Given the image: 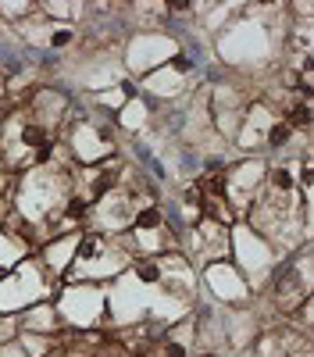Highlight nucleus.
Segmentation results:
<instances>
[{
	"label": "nucleus",
	"mask_w": 314,
	"mask_h": 357,
	"mask_svg": "<svg viewBox=\"0 0 314 357\" xmlns=\"http://www.w3.org/2000/svg\"><path fill=\"white\" fill-rule=\"evenodd\" d=\"M136 225H139V229H157V225H161V211H157V207H146V211H139Z\"/></svg>",
	"instance_id": "nucleus-1"
},
{
	"label": "nucleus",
	"mask_w": 314,
	"mask_h": 357,
	"mask_svg": "<svg viewBox=\"0 0 314 357\" xmlns=\"http://www.w3.org/2000/svg\"><path fill=\"white\" fill-rule=\"evenodd\" d=\"M22 139H25L29 147H36V150H39V147H43V143H47V132H43V129H39V125H29V129L22 132Z\"/></svg>",
	"instance_id": "nucleus-2"
},
{
	"label": "nucleus",
	"mask_w": 314,
	"mask_h": 357,
	"mask_svg": "<svg viewBox=\"0 0 314 357\" xmlns=\"http://www.w3.org/2000/svg\"><path fill=\"white\" fill-rule=\"evenodd\" d=\"M136 271H139V279H143V282H157V279H161V271H157V264H150V261H143Z\"/></svg>",
	"instance_id": "nucleus-3"
},
{
	"label": "nucleus",
	"mask_w": 314,
	"mask_h": 357,
	"mask_svg": "<svg viewBox=\"0 0 314 357\" xmlns=\"http://www.w3.org/2000/svg\"><path fill=\"white\" fill-rule=\"evenodd\" d=\"M271 182H275V189H289V186H293V175H289L286 168H275V172H271Z\"/></svg>",
	"instance_id": "nucleus-4"
},
{
	"label": "nucleus",
	"mask_w": 314,
	"mask_h": 357,
	"mask_svg": "<svg viewBox=\"0 0 314 357\" xmlns=\"http://www.w3.org/2000/svg\"><path fill=\"white\" fill-rule=\"evenodd\" d=\"M289 122H293L296 129H300V125H307V122H310V111H307V107H296V111H293V118H289ZM293 125H289V129H293Z\"/></svg>",
	"instance_id": "nucleus-5"
},
{
	"label": "nucleus",
	"mask_w": 314,
	"mask_h": 357,
	"mask_svg": "<svg viewBox=\"0 0 314 357\" xmlns=\"http://www.w3.org/2000/svg\"><path fill=\"white\" fill-rule=\"evenodd\" d=\"M268 139H271V143H275V147H279V143H286V139H289V125H275V129H271V136H268Z\"/></svg>",
	"instance_id": "nucleus-6"
},
{
	"label": "nucleus",
	"mask_w": 314,
	"mask_h": 357,
	"mask_svg": "<svg viewBox=\"0 0 314 357\" xmlns=\"http://www.w3.org/2000/svg\"><path fill=\"white\" fill-rule=\"evenodd\" d=\"M111 182H114V175H111V172H107V175H100V179L93 182V193H97V196H100V193H107V189H111Z\"/></svg>",
	"instance_id": "nucleus-7"
},
{
	"label": "nucleus",
	"mask_w": 314,
	"mask_h": 357,
	"mask_svg": "<svg viewBox=\"0 0 314 357\" xmlns=\"http://www.w3.org/2000/svg\"><path fill=\"white\" fill-rule=\"evenodd\" d=\"M93 254H97V240H93V236H86L83 247H78V257H93Z\"/></svg>",
	"instance_id": "nucleus-8"
},
{
	"label": "nucleus",
	"mask_w": 314,
	"mask_h": 357,
	"mask_svg": "<svg viewBox=\"0 0 314 357\" xmlns=\"http://www.w3.org/2000/svg\"><path fill=\"white\" fill-rule=\"evenodd\" d=\"M207 193H211V196H221V193H225V179H221V175L211 179V182H207Z\"/></svg>",
	"instance_id": "nucleus-9"
},
{
	"label": "nucleus",
	"mask_w": 314,
	"mask_h": 357,
	"mask_svg": "<svg viewBox=\"0 0 314 357\" xmlns=\"http://www.w3.org/2000/svg\"><path fill=\"white\" fill-rule=\"evenodd\" d=\"M68 43H71V32H68V29L54 32V47H68Z\"/></svg>",
	"instance_id": "nucleus-10"
},
{
	"label": "nucleus",
	"mask_w": 314,
	"mask_h": 357,
	"mask_svg": "<svg viewBox=\"0 0 314 357\" xmlns=\"http://www.w3.org/2000/svg\"><path fill=\"white\" fill-rule=\"evenodd\" d=\"M83 207H86L83 200H71V204H68V215H71V218H83Z\"/></svg>",
	"instance_id": "nucleus-11"
},
{
	"label": "nucleus",
	"mask_w": 314,
	"mask_h": 357,
	"mask_svg": "<svg viewBox=\"0 0 314 357\" xmlns=\"http://www.w3.org/2000/svg\"><path fill=\"white\" fill-rule=\"evenodd\" d=\"M165 353H168V357H186V350H182L179 343H168V346H165Z\"/></svg>",
	"instance_id": "nucleus-12"
},
{
	"label": "nucleus",
	"mask_w": 314,
	"mask_h": 357,
	"mask_svg": "<svg viewBox=\"0 0 314 357\" xmlns=\"http://www.w3.org/2000/svg\"><path fill=\"white\" fill-rule=\"evenodd\" d=\"M4 275H8V271H4V268H0V279H4Z\"/></svg>",
	"instance_id": "nucleus-13"
}]
</instances>
